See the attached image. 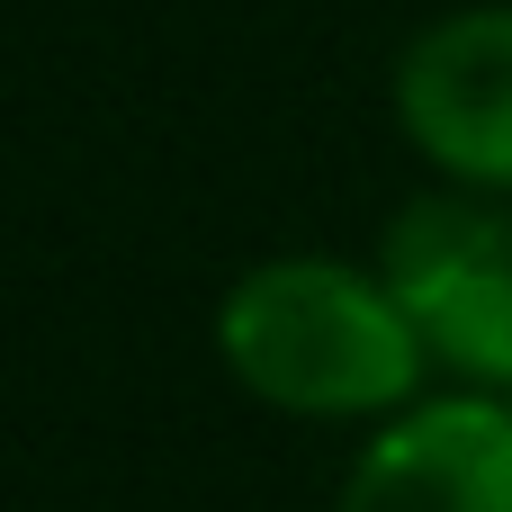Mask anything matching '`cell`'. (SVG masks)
Masks as SVG:
<instances>
[{
	"label": "cell",
	"mask_w": 512,
	"mask_h": 512,
	"mask_svg": "<svg viewBox=\"0 0 512 512\" xmlns=\"http://www.w3.org/2000/svg\"><path fill=\"white\" fill-rule=\"evenodd\" d=\"M216 342L234 378L288 414H378L423 378V333L396 288L342 261H261L252 279H234Z\"/></svg>",
	"instance_id": "cell-1"
},
{
	"label": "cell",
	"mask_w": 512,
	"mask_h": 512,
	"mask_svg": "<svg viewBox=\"0 0 512 512\" xmlns=\"http://www.w3.org/2000/svg\"><path fill=\"white\" fill-rule=\"evenodd\" d=\"M387 288L423 351L477 387H512V216L477 198H414L387 225Z\"/></svg>",
	"instance_id": "cell-2"
},
{
	"label": "cell",
	"mask_w": 512,
	"mask_h": 512,
	"mask_svg": "<svg viewBox=\"0 0 512 512\" xmlns=\"http://www.w3.org/2000/svg\"><path fill=\"white\" fill-rule=\"evenodd\" d=\"M342 512H512V396H441L360 450Z\"/></svg>",
	"instance_id": "cell-4"
},
{
	"label": "cell",
	"mask_w": 512,
	"mask_h": 512,
	"mask_svg": "<svg viewBox=\"0 0 512 512\" xmlns=\"http://www.w3.org/2000/svg\"><path fill=\"white\" fill-rule=\"evenodd\" d=\"M396 108L441 171L512 189V9H459L423 27L396 63Z\"/></svg>",
	"instance_id": "cell-3"
}]
</instances>
